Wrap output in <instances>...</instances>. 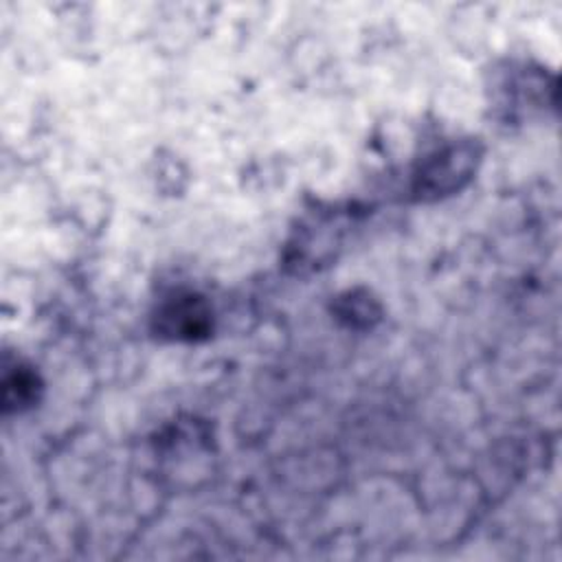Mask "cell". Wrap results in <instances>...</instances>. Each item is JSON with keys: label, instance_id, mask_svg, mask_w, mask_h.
<instances>
[{"label": "cell", "instance_id": "obj_1", "mask_svg": "<svg viewBox=\"0 0 562 562\" xmlns=\"http://www.w3.org/2000/svg\"><path fill=\"white\" fill-rule=\"evenodd\" d=\"M474 162H476V147L472 143L448 147L428 160V165L419 176L417 191L422 195L426 193L439 195V193L459 189L461 182L470 178Z\"/></svg>", "mask_w": 562, "mask_h": 562}, {"label": "cell", "instance_id": "obj_2", "mask_svg": "<svg viewBox=\"0 0 562 562\" xmlns=\"http://www.w3.org/2000/svg\"><path fill=\"white\" fill-rule=\"evenodd\" d=\"M209 312L200 303L198 296H176V301L167 303L160 312L162 329L173 336L193 338L195 334H204L209 323Z\"/></svg>", "mask_w": 562, "mask_h": 562}]
</instances>
